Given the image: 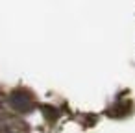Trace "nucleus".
Returning <instances> with one entry per match:
<instances>
[{"label": "nucleus", "mask_w": 135, "mask_h": 133, "mask_svg": "<svg viewBox=\"0 0 135 133\" xmlns=\"http://www.w3.org/2000/svg\"><path fill=\"white\" fill-rule=\"evenodd\" d=\"M129 111H131V104L129 102H118V104H115L107 111V115L109 116H126Z\"/></svg>", "instance_id": "2"}, {"label": "nucleus", "mask_w": 135, "mask_h": 133, "mask_svg": "<svg viewBox=\"0 0 135 133\" xmlns=\"http://www.w3.org/2000/svg\"><path fill=\"white\" fill-rule=\"evenodd\" d=\"M9 105L19 111V113H30L33 107H35V100H33V94L26 89H15L11 94H9Z\"/></svg>", "instance_id": "1"}]
</instances>
